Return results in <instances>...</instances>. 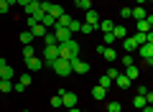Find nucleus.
Here are the masks:
<instances>
[{"mask_svg":"<svg viewBox=\"0 0 153 112\" xmlns=\"http://www.w3.org/2000/svg\"><path fill=\"white\" fill-rule=\"evenodd\" d=\"M79 56V43L74 38H69L66 43H59V59H74Z\"/></svg>","mask_w":153,"mask_h":112,"instance_id":"f257e3e1","label":"nucleus"},{"mask_svg":"<svg viewBox=\"0 0 153 112\" xmlns=\"http://www.w3.org/2000/svg\"><path fill=\"white\" fill-rule=\"evenodd\" d=\"M51 69H54L59 76H69V74H71V64H69V59H56L54 64H51Z\"/></svg>","mask_w":153,"mask_h":112,"instance_id":"f03ea898","label":"nucleus"},{"mask_svg":"<svg viewBox=\"0 0 153 112\" xmlns=\"http://www.w3.org/2000/svg\"><path fill=\"white\" fill-rule=\"evenodd\" d=\"M69 64H71V74H87V71H89V64L82 59V56L69 59Z\"/></svg>","mask_w":153,"mask_h":112,"instance_id":"7ed1b4c3","label":"nucleus"},{"mask_svg":"<svg viewBox=\"0 0 153 112\" xmlns=\"http://www.w3.org/2000/svg\"><path fill=\"white\" fill-rule=\"evenodd\" d=\"M135 51H138V56H143V61H146L148 66L153 64V43H143V46H138Z\"/></svg>","mask_w":153,"mask_h":112,"instance_id":"20e7f679","label":"nucleus"},{"mask_svg":"<svg viewBox=\"0 0 153 112\" xmlns=\"http://www.w3.org/2000/svg\"><path fill=\"white\" fill-rule=\"evenodd\" d=\"M59 97H61V105H64L66 110L76 107V99H79V97L74 94V92H66V89H61V92H59Z\"/></svg>","mask_w":153,"mask_h":112,"instance_id":"39448f33","label":"nucleus"},{"mask_svg":"<svg viewBox=\"0 0 153 112\" xmlns=\"http://www.w3.org/2000/svg\"><path fill=\"white\" fill-rule=\"evenodd\" d=\"M44 59H46V64H49V66L59 59V43H56V46H44Z\"/></svg>","mask_w":153,"mask_h":112,"instance_id":"423d86ee","label":"nucleus"},{"mask_svg":"<svg viewBox=\"0 0 153 112\" xmlns=\"http://www.w3.org/2000/svg\"><path fill=\"white\" fill-rule=\"evenodd\" d=\"M54 38H56V43H66L71 38V33H69V28H54Z\"/></svg>","mask_w":153,"mask_h":112,"instance_id":"0eeeda50","label":"nucleus"},{"mask_svg":"<svg viewBox=\"0 0 153 112\" xmlns=\"http://www.w3.org/2000/svg\"><path fill=\"white\" fill-rule=\"evenodd\" d=\"M28 66V71H38L41 66H44V59H38V56H31V59H23Z\"/></svg>","mask_w":153,"mask_h":112,"instance_id":"6e6552de","label":"nucleus"},{"mask_svg":"<svg viewBox=\"0 0 153 112\" xmlns=\"http://www.w3.org/2000/svg\"><path fill=\"white\" fill-rule=\"evenodd\" d=\"M151 26H153V16H146L143 21H138V33H151Z\"/></svg>","mask_w":153,"mask_h":112,"instance_id":"1a4fd4ad","label":"nucleus"},{"mask_svg":"<svg viewBox=\"0 0 153 112\" xmlns=\"http://www.w3.org/2000/svg\"><path fill=\"white\" fill-rule=\"evenodd\" d=\"M97 28H100V31H102V33H110V31H112V28H115V23L110 21V18H100Z\"/></svg>","mask_w":153,"mask_h":112,"instance_id":"9d476101","label":"nucleus"},{"mask_svg":"<svg viewBox=\"0 0 153 112\" xmlns=\"http://www.w3.org/2000/svg\"><path fill=\"white\" fill-rule=\"evenodd\" d=\"M148 13H146V8L143 5H135V8H130V18H135V21H143Z\"/></svg>","mask_w":153,"mask_h":112,"instance_id":"9b49d317","label":"nucleus"},{"mask_svg":"<svg viewBox=\"0 0 153 112\" xmlns=\"http://www.w3.org/2000/svg\"><path fill=\"white\" fill-rule=\"evenodd\" d=\"M84 23H89L92 28H97V23H100V13H97V10H87V18H84Z\"/></svg>","mask_w":153,"mask_h":112,"instance_id":"f8f14e48","label":"nucleus"},{"mask_svg":"<svg viewBox=\"0 0 153 112\" xmlns=\"http://www.w3.org/2000/svg\"><path fill=\"white\" fill-rule=\"evenodd\" d=\"M123 48H125V53H135V41H133V38L130 36H125V38H123Z\"/></svg>","mask_w":153,"mask_h":112,"instance_id":"ddd939ff","label":"nucleus"},{"mask_svg":"<svg viewBox=\"0 0 153 112\" xmlns=\"http://www.w3.org/2000/svg\"><path fill=\"white\" fill-rule=\"evenodd\" d=\"M41 10V0H31L26 5V16H33V13H38Z\"/></svg>","mask_w":153,"mask_h":112,"instance_id":"4468645a","label":"nucleus"},{"mask_svg":"<svg viewBox=\"0 0 153 112\" xmlns=\"http://www.w3.org/2000/svg\"><path fill=\"white\" fill-rule=\"evenodd\" d=\"M115 84L120 87V89H128V87H130V84H133V82H130V79H128V76H125V74H117V76H115Z\"/></svg>","mask_w":153,"mask_h":112,"instance_id":"2eb2a0df","label":"nucleus"},{"mask_svg":"<svg viewBox=\"0 0 153 112\" xmlns=\"http://www.w3.org/2000/svg\"><path fill=\"white\" fill-rule=\"evenodd\" d=\"M0 79H13V66L10 64H3V66H0Z\"/></svg>","mask_w":153,"mask_h":112,"instance_id":"dca6fc26","label":"nucleus"},{"mask_svg":"<svg viewBox=\"0 0 153 112\" xmlns=\"http://www.w3.org/2000/svg\"><path fill=\"white\" fill-rule=\"evenodd\" d=\"M69 21H71V16H66V13H64V16H59V18H56L54 28H66V26H69Z\"/></svg>","mask_w":153,"mask_h":112,"instance_id":"f3484780","label":"nucleus"},{"mask_svg":"<svg viewBox=\"0 0 153 112\" xmlns=\"http://www.w3.org/2000/svg\"><path fill=\"white\" fill-rule=\"evenodd\" d=\"M102 56H105L107 61H115V59H117V53H115L112 46H105V48H102Z\"/></svg>","mask_w":153,"mask_h":112,"instance_id":"a211bd4d","label":"nucleus"},{"mask_svg":"<svg viewBox=\"0 0 153 112\" xmlns=\"http://www.w3.org/2000/svg\"><path fill=\"white\" fill-rule=\"evenodd\" d=\"M110 33H112L115 38H125V36H128V28H125V26H115Z\"/></svg>","mask_w":153,"mask_h":112,"instance_id":"6ab92c4d","label":"nucleus"},{"mask_svg":"<svg viewBox=\"0 0 153 112\" xmlns=\"http://www.w3.org/2000/svg\"><path fill=\"white\" fill-rule=\"evenodd\" d=\"M138 74H140V69H138V66H135V64H133V66H125V76H128V79H130V82H133V79H135V76H138Z\"/></svg>","mask_w":153,"mask_h":112,"instance_id":"aec40b11","label":"nucleus"},{"mask_svg":"<svg viewBox=\"0 0 153 112\" xmlns=\"http://www.w3.org/2000/svg\"><path fill=\"white\" fill-rule=\"evenodd\" d=\"M28 31L33 33V38H36V36H46V28L41 26V23H36V26H31V28H28Z\"/></svg>","mask_w":153,"mask_h":112,"instance_id":"412c9836","label":"nucleus"},{"mask_svg":"<svg viewBox=\"0 0 153 112\" xmlns=\"http://www.w3.org/2000/svg\"><path fill=\"white\" fill-rule=\"evenodd\" d=\"M0 92H3V94L13 92V82H10V79H0Z\"/></svg>","mask_w":153,"mask_h":112,"instance_id":"4be33fe9","label":"nucleus"},{"mask_svg":"<svg viewBox=\"0 0 153 112\" xmlns=\"http://www.w3.org/2000/svg\"><path fill=\"white\" fill-rule=\"evenodd\" d=\"M92 97H94V99H105V97H107V89H102V87H94V89H92Z\"/></svg>","mask_w":153,"mask_h":112,"instance_id":"5701e85b","label":"nucleus"},{"mask_svg":"<svg viewBox=\"0 0 153 112\" xmlns=\"http://www.w3.org/2000/svg\"><path fill=\"white\" fill-rule=\"evenodd\" d=\"M146 105H148V102H146V94H138L135 99H133V107H138V110H143Z\"/></svg>","mask_w":153,"mask_h":112,"instance_id":"b1692460","label":"nucleus"},{"mask_svg":"<svg viewBox=\"0 0 153 112\" xmlns=\"http://www.w3.org/2000/svg\"><path fill=\"white\" fill-rule=\"evenodd\" d=\"M66 28H69V33H79V28H82V23L71 18V21H69V26H66Z\"/></svg>","mask_w":153,"mask_h":112,"instance_id":"393cba45","label":"nucleus"},{"mask_svg":"<svg viewBox=\"0 0 153 112\" xmlns=\"http://www.w3.org/2000/svg\"><path fill=\"white\" fill-rule=\"evenodd\" d=\"M76 8H79V10H92V0H79V3H76Z\"/></svg>","mask_w":153,"mask_h":112,"instance_id":"a878e982","label":"nucleus"},{"mask_svg":"<svg viewBox=\"0 0 153 112\" xmlns=\"http://www.w3.org/2000/svg\"><path fill=\"white\" fill-rule=\"evenodd\" d=\"M31 41H33V33H31V31H28V28H26V31L21 33V43H23V46H26V43H31Z\"/></svg>","mask_w":153,"mask_h":112,"instance_id":"bb28decb","label":"nucleus"},{"mask_svg":"<svg viewBox=\"0 0 153 112\" xmlns=\"http://www.w3.org/2000/svg\"><path fill=\"white\" fill-rule=\"evenodd\" d=\"M44 46H56V38H54V33H49V31H46V36H44Z\"/></svg>","mask_w":153,"mask_h":112,"instance_id":"cd10ccee","label":"nucleus"},{"mask_svg":"<svg viewBox=\"0 0 153 112\" xmlns=\"http://www.w3.org/2000/svg\"><path fill=\"white\" fill-rule=\"evenodd\" d=\"M31 56H36V53H33V46L26 43V46H23V59H31Z\"/></svg>","mask_w":153,"mask_h":112,"instance_id":"c85d7f7f","label":"nucleus"},{"mask_svg":"<svg viewBox=\"0 0 153 112\" xmlns=\"http://www.w3.org/2000/svg\"><path fill=\"white\" fill-rule=\"evenodd\" d=\"M123 64H125V66H133V64H135V56H133V53H125V56H123Z\"/></svg>","mask_w":153,"mask_h":112,"instance_id":"c756f323","label":"nucleus"},{"mask_svg":"<svg viewBox=\"0 0 153 112\" xmlns=\"http://www.w3.org/2000/svg\"><path fill=\"white\" fill-rule=\"evenodd\" d=\"M110 84H112L110 76H100V87H102V89H110Z\"/></svg>","mask_w":153,"mask_h":112,"instance_id":"7c9ffc66","label":"nucleus"},{"mask_svg":"<svg viewBox=\"0 0 153 112\" xmlns=\"http://www.w3.org/2000/svg\"><path fill=\"white\" fill-rule=\"evenodd\" d=\"M120 102H107V112H120Z\"/></svg>","mask_w":153,"mask_h":112,"instance_id":"2f4dec72","label":"nucleus"},{"mask_svg":"<svg viewBox=\"0 0 153 112\" xmlns=\"http://www.w3.org/2000/svg\"><path fill=\"white\" fill-rule=\"evenodd\" d=\"M92 31H94V28L89 26V23H82V28H79V33H84V36H89Z\"/></svg>","mask_w":153,"mask_h":112,"instance_id":"473e14b6","label":"nucleus"},{"mask_svg":"<svg viewBox=\"0 0 153 112\" xmlns=\"http://www.w3.org/2000/svg\"><path fill=\"white\" fill-rule=\"evenodd\" d=\"M115 41H117V38H115V36H112V33H105V43H107V46H112V43H115Z\"/></svg>","mask_w":153,"mask_h":112,"instance_id":"72a5a7b5","label":"nucleus"},{"mask_svg":"<svg viewBox=\"0 0 153 112\" xmlns=\"http://www.w3.org/2000/svg\"><path fill=\"white\" fill-rule=\"evenodd\" d=\"M18 82H21L23 87H28V84H31V74H23V76H21V79H18Z\"/></svg>","mask_w":153,"mask_h":112,"instance_id":"f704fd0d","label":"nucleus"},{"mask_svg":"<svg viewBox=\"0 0 153 112\" xmlns=\"http://www.w3.org/2000/svg\"><path fill=\"white\" fill-rule=\"evenodd\" d=\"M49 105H51V107H61V97H59V94H56V97H51V102H49Z\"/></svg>","mask_w":153,"mask_h":112,"instance_id":"c9c22d12","label":"nucleus"},{"mask_svg":"<svg viewBox=\"0 0 153 112\" xmlns=\"http://www.w3.org/2000/svg\"><path fill=\"white\" fill-rule=\"evenodd\" d=\"M117 74H120V71H117V69H107V74H105V76H110V79L115 82V76H117Z\"/></svg>","mask_w":153,"mask_h":112,"instance_id":"e433bc0d","label":"nucleus"},{"mask_svg":"<svg viewBox=\"0 0 153 112\" xmlns=\"http://www.w3.org/2000/svg\"><path fill=\"white\" fill-rule=\"evenodd\" d=\"M8 10H10V5H8L5 0H0V13H8Z\"/></svg>","mask_w":153,"mask_h":112,"instance_id":"4c0bfd02","label":"nucleus"},{"mask_svg":"<svg viewBox=\"0 0 153 112\" xmlns=\"http://www.w3.org/2000/svg\"><path fill=\"white\" fill-rule=\"evenodd\" d=\"M120 16H123V18H125V21H128V18H130V8H128V5H125V8H123V10H120Z\"/></svg>","mask_w":153,"mask_h":112,"instance_id":"58836bf2","label":"nucleus"},{"mask_svg":"<svg viewBox=\"0 0 153 112\" xmlns=\"http://www.w3.org/2000/svg\"><path fill=\"white\" fill-rule=\"evenodd\" d=\"M36 23H38V21H36L33 16H28V18H26V26H28V28H31V26H36Z\"/></svg>","mask_w":153,"mask_h":112,"instance_id":"ea45409f","label":"nucleus"},{"mask_svg":"<svg viewBox=\"0 0 153 112\" xmlns=\"http://www.w3.org/2000/svg\"><path fill=\"white\" fill-rule=\"evenodd\" d=\"M28 3H31V0H18V5H23V8H26Z\"/></svg>","mask_w":153,"mask_h":112,"instance_id":"a19ab883","label":"nucleus"},{"mask_svg":"<svg viewBox=\"0 0 153 112\" xmlns=\"http://www.w3.org/2000/svg\"><path fill=\"white\" fill-rule=\"evenodd\" d=\"M143 112H153V107H151V105H146V107H143Z\"/></svg>","mask_w":153,"mask_h":112,"instance_id":"79ce46f5","label":"nucleus"},{"mask_svg":"<svg viewBox=\"0 0 153 112\" xmlns=\"http://www.w3.org/2000/svg\"><path fill=\"white\" fill-rule=\"evenodd\" d=\"M135 3L138 5H146V3H151V0H135Z\"/></svg>","mask_w":153,"mask_h":112,"instance_id":"37998d69","label":"nucleus"},{"mask_svg":"<svg viewBox=\"0 0 153 112\" xmlns=\"http://www.w3.org/2000/svg\"><path fill=\"white\" fill-rule=\"evenodd\" d=\"M5 3H8V5H16V3H18V0H5Z\"/></svg>","mask_w":153,"mask_h":112,"instance_id":"c03bdc74","label":"nucleus"},{"mask_svg":"<svg viewBox=\"0 0 153 112\" xmlns=\"http://www.w3.org/2000/svg\"><path fill=\"white\" fill-rule=\"evenodd\" d=\"M66 112H82V110H76V107H71V110H66Z\"/></svg>","mask_w":153,"mask_h":112,"instance_id":"a18cd8bd","label":"nucleus"},{"mask_svg":"<svg viewBox=\"0 0 153 112\" xmlns=\"http://www.w3.org/2000/svg\"><path fill=\"white\" fill-rule=\"evenodd\" d=\"M74 3H79V0H74Z\"/></svg>","mask_w":153,"mask_h":112,"instance_id":"49530a36","label":"nucleus"}]
</instances>
